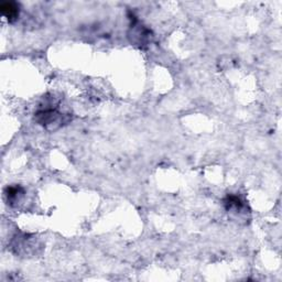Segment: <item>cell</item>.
<instances>
[{
    "instance_id": "6da1fadb",
    "label": "cell",
    "mask_w": 282,
    "mask_h": 282,
    "mask_svg": "<svg viewBox=\"0 0 282 282\" xmlns=\"http://www.w3.org/2000/svg\"><path fill=\"white\" fill-rule=\"evenodd\" d=\"M61 112L56 109H42L34 115L36 123L48 129H56L62 126L63 118Z\"/></svg>"
},
{
    "instance_id": "7a4b0ae2",
    "label": "cell",
    "mask_w": 282,
    "mask_h": 282,
    "mask_svg": "<svg viewBox=\"0 0 282 282\" xmlns=\"http://www.w3.org/2000/svg\"><path fill=\"white\" fill-rule=\"evenodd\" d=\"M0 11H2V15L7 19L8 22H15L19 18L20 8H19V5L17 3L3 2L0 4Z\"/></svg>"
},
{
    "instance_id": "3957f363",
    "label": "cell",
    "mask_w": 282,
    "mask_h": 282,
    "mask_svg": "<svg viewBox=\"0 0 282 282\" xmlns=\"http://www.w3.org/2000/svg\"><path fill=\"white\" fill-rule=\"evenodd\" d=\"M24 195V190L19 185H10L5 190V197L10 206L18 204Z\"/></svg>"
},
{
    "instance_id": "277c9868",
    "label": "cell",
    "mask_w": 282,
    "mask_h": 282,
    "mask_svg": "<svg viewBox=\"0 0 282 282\" xmlns=\"http://www.w3.org/2000/svg\"><path fill=\"white\" fill-rule=\"evenodd\" d=\"M224 206L226 211H235V212H241L245 209V204H244L243 200L236 196V195H227L224 198Z\"/></svg>"
}]
</instances>
